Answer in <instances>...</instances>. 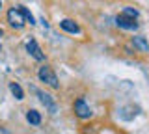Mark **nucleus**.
Returning a JSON list of instances; mask_svg holds the SVG:
<instances>
[{
  "label": "nucleus",
  "instance_id": "1",
  "mask_svg": "<svg viewBox=\"0 0 149 134\" xmlns=\"http://www.w3.org/2000/svg\"><path fill=\"white\" fill-rule=\"evenodd\" d=\"M37 76H39L41 82L49 84L50 87H54V90H58V87H60V84H58V76H56V73H54L49 65L39 67V73H37Z\"/></svg>",
  "mask_w": 149,
  "mask_h": 134
},
{
  "label": "nucleus",
  "instance_id": "6",
  "mask_svg": "<svg viewBox=\"0 0 149 134\" xmlns=\"http://www.w3.org/2000/svg\"><path fill=\"white\" fill-rule=\"evenodd\" d=\"M60 26H62V30L69 32V34H78V32H80L78 24H77V22H73L71 19H65V21H62V22H60Z\"/></svg>",
  "mask_w": 149,
  "mask_h": 134
},
{
  "label": "nucleus",
  "instance_id": "2",
  "mask_svg": "<svg viewBox=\"0 0 149 134\" xmlns=\"http://www.w3.org/2000/svg\"><path fill=\"white\" fill-rule=\"evenodd\" d=\"M8 22L13 26V28H17V30H21L22 26L26 24V19H24V15H22V11H21V8H11V10L8 11Z\"/></svg>",
  "mask_w": 149,
  "mask_h": 134
},
{
  "label": "nucleus",
  "instance_id": "9",
  "mask_svg": "<svg viewBox=\"0 0 149 134\" xmlns=\"http://www.w3.org/2000/svg\"><path fill=\"white\" fill-rule=\"evenodd\" d=\"M9 90H11V93L15 95V99H24V91H22V87L17 84V82H11V84H9Z\"/></svg>",
  "mask_w": 149,
  "mask_h": 134
},
{
  "label": "nucleus",
  "instance_id": "4",
  "mask_svg": "<svg viewBox=\"0 0 149 134\" xmlns=\"http://www.w3.org/2000/svg\"><path fill=\"white\" fill-rule=\"evenodd\" d=\"M116 22H118L119 28H125V30H134L136 28V19L134 17H129L125 15V13H121V15H118V19H116Z\"/></svg>",
  "mask_w": 149,
  "mask_h": 134
},
{
  "label": "nucleus",
  "instance_id": "13",
  "mask_svg": "<svg viewBox=\"0 0 149 134\" xmlns=\"http://www.w3.org/2000/svg\"><path fill=\"white\" fill-rule=\"evenodd\" d=\"M2 34H4V32H2V30H0V35H2Z\"/></svg>",
  "mask_w": 149,
  "mask_h": 134
},
{
  "label": "nucleus",
  "instance_id": "8",
  "mask_svg": "<svg viewBox=\"0 0 149 134\" xmlns=\"http://www.w3.org/2000/svg\"><path fill=\"white\" fill-rule=\"evenodd\" d=\"M26 121L30 123V125H39L41 123V114L37 112V110H28V114H26Z\"/></svg>",
  "mask_w": 149,
  "mask_h": 134
},
{
  "label": "nucleus",
  "instance_id": "3",
  "mask_svg": "<svg viewBox=\"0 0 149 134\" xmlns=\"http://www.w3.org/2000/svg\"><path fill=\"white\" fill-rule=\"evenodd\" d=\"M74 114L80 119H88V117H91V108L82 99H78V101H74Z\"/></svg>",
  "mask_w": 149,
  "mask_h": 134
},
{
  "label": "nucleus",
  "instance_id": "5",
  "mask_svg": "<svg viewBox=\"0 0 149 134\" xmlns=\"http://www.w3.org/2000/svg\"><path fill=\"white\" fill-rule=\"evenodd\" d=\"M26 50L30 52V56H34L36 60H39V62H43V60H45V54H43V50L39 49V45H37L36 39H30L26 43Z\"/></svg>",
  "mask_w": 149,
  "mask_h": 134
},
{
  "label": "nucleus",
  "instance_id": "7",
  "mask_svg": "<svg viewBox=\"0 0 149 134\" xmlns=\"http://www.w3.org/2000/svg\"><path fill=\"white\" fill-rule=\"evenodd\" d=\"M36 93L39 95V101H41V103H43V104L47 106V108H49L50 112L54 114V112H56V104H54V101L50 99V95H47V93H43V91H36Z\"/></svg>",
  "mask_w": 149,
  "mask_h": 134
},
{
  "label": "nucleus",
  "instance_id": "12",
  "mask_svg": "<svg viewBox=\"0 0 149 134\" xmlns=\"http://www.w3.org/2000/svg\"><path fill=\"white\" fill-rule=\"evenodd\" d=\"M123 13H125V15H129V17H134V19L138 17V11L134 10V8H125V10H123Z\"/></svg>",
  "mask_w": 149,
  "mask_h": 134
},
{
  "label": "nucleus",
  "instance_id": "10",
  "mask_svg": "<svg viewBox=\"0 0 149 134\" xmlns=\"http://www.w3.org/2000/svg\"><path fill=\"white\" fill-rule=\"evenodd\" d=\"M132 45H134V47H138L140 50H143V52H147V50H149V43L143 37H132Z\"/></svg>",
  "mask_w": 149,
  "mask_h": 134
},
{
  "label": "nucleus",
  "instance_id": "14",
  "mask_svg": "<svg viewBox=\"0 0 149 134\" xmlns=\"http://www.w3.org/2000/svg\"><path fill=\"white\" fill-rule=\"evenodd\" d=\"M0 8H2V2H0Z\"/></svg>",
  "mask_w": 149,
  "mask_h": 134
},
{
  "label": "nucleus",
  "instance_id": "11",
  "mask_svg": "<svg viewBox=\"0 0 149 134\" xmlns=\"http://www.w3.org/2000/svg\"><path fill=\"white\" fill-rule=\"evenodd\" d=\"M21 8V11H22V15H24V19H26V22H30V24H36V21H34V15H32L30 11L26 10L24 6H19Z\"/></svg>",
  "mask_w": 149,
  "mask_h": 134
}]
</instances>
